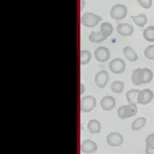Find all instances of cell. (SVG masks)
<instances>
[{"mask_svg": "<svg viewBox=\"0 0 154 154\" xmlns=\"http://www.w3.org/2000/svg\"><path fill=\"white\" fill-rule=\"evenodd\" d=\"M106 142L111 146H119L123 143V136L119 132H111L106 137Z\"/></svg>", "mask_w": 154, "mask_h": 154, "instance_id": "obj_8", "label": "cell"}, {"mask_svg": "<svg viewBox=\"0 0 154 154\" xmlns=\"http://www.w3.org/2000/svg\"><path fill=\"white\" fill-rule=\"evenodd\" d=\"M91 59V54L90 51L84 50V49L80 51V64L82 66L89 64Z\"/></svg>", "mask_w": 154, "mask_h": 154, "instance_id": "obj_23", "label": "cell"}, {"mask_svg": "<svg viewBox=\"0 0 154 154\" xmlns=\"http://www.w3.org/2000/svg\"><path fill=\"white\" fill-rule=\"evenodd\" d=\"M137 1H138V2H139V1H141V0H137Z\"/></svg>", "mask_w": 154, "mask_h": 154, "instance_id": "obj_29", "label": "cell"}, {"mask_svg": "<svg viewBox=\"0 0 154 154\" xmlns=\"http://www.w3.org/2000/svg\"><path fill=\"white\" fill-rule=\"evenodd\" d=\"M117 32L120 36L123 37H129L131 36L134 32V28L132 25L128 23H119L117 26Z\"/></svg>", "mask_w": 154, "mask_h": 154, "instance_id": "obj_12", "label": "cell"}, {"mask_svg": "<svg viewBox=\"0 0 154 154\" xmlns=\"http://www.w3.org/2000/svg\"><path fill=\"white\" fill-rule=\"evenodd\" d=\"M140 90L131 89L126 93V100L128 104H138V96H139Z\"/></svg>", "mask_w": 154, "mask_h": 154, "instance_id": "obj_15", "label": "cell"}, {"mask_svg": "<svg viewBox=\"0 0 154 154\" xmlns=\"http://www.w3.org/2000/svg\"><path fill=\"white\" fill-rule=\"evenodd\" d=\"M96 106V99L93 95H86L80 100V108L84 113H89L93 111Z\"/></svg>", "mask_w": 154, "mask_h": 154, "instance_id": "obj_4", "label": "cell"}, {"mask_svg": "<svg viewBox=\"0 0 154 154\" xmlns=\"http://www.w3.org/2000/svg\"><path fill=\"white\" fill-rule=\"evenodd\" d=\"M123 54L125 56V58L130 61V62H135L138 60V55L137 53L135 52V50L132 47L130 46H124L123 48Z\"/></svg>", "mask_w": 154, "mask_h": 154, "instance_id": "obj_17", "label": "cell"}, {"mask_svg": "<svg viewBox=\"0 0 154 154\" xmlns=\"http://www.w3.org/2000/svg\"><path fill=\"white\" fill-rule=\"evenodd\" d=\"M139 4L144 9H149L152 5V0H141L139 1Z\"/></svg>", "mask_w": 154, "mask_h": 154, "instance_id": "obj_27", "label": "cell"}, {"mask_svg": "<svg viewBox=\"0 0 154 154\" xmlns=\"http://www.w3.org/2000/svg\"><path fill=\"white\" fill-rule=\"evenodd\" d=\"M138 113L137 104H128L122 105L118 109V116L120 119H126L136 116Z\"/></svg>", "mask_w": 154, "mask_h": 154, "instance_id": "obj_1", "label": "cell"}, {"mask_svg": "<svg viewBox=\"0 0 154 154\" xmlns=\"http://www.w3.org/2000/svg\"><path fill=\"white\" fill-rule=\"evenodd\" d=\"M144 151H146V154H154V148H146V147Z\"/></svg>", "mask_w": 154, "mask_h": 154, "instance_id": "obj_28", "label": "cell"}, {"mask_svg": "<svg viewBox=\"0 0 154 154\" xmlns=\"http://www.w3.org/2000/svg\"><path fill=\"white\" fill-rule=\"evenodd\" d=\"M102 19L100 16H97L94 13H85L81 16V23L86 27H94Z\"/></svg>", "mask_w": 154, "mask_h": 154, "instance_id": "obj_2", "label": "cell"}, {"mask_svg": "<svg viewBox=\"0 0 154 154\" xmlns=\"http://www.w3.org/2000/svg\"><path fill=\"white\" fill-rule=\"evenodd\" d=\"M127 14V8L123 4H116L110 11V16L115 20H120L125 18Z\"/></svg>", "mask_w": 154, "mask_h": 154, "instance_id": "obj_3", "label": "cell"}, {"mask_svg": "<svg viewBox=\"0 0 154 154\" xmlns=\"http://www.w3.org/2000/svg\"><path fill=\"white\" fill-rule=\"evenodd\" d=\"M131 81L135 86L143 85V69H136L132 71Z\"/></svg>", "mask_w": 154, "mask_h": 154, "instance_id": "obj_13", "label": "cell"}, {"mask_svg": "<svg viewBox=\"0 0 154 154\" xmlns=\"http://www.w3.org/2000/svg\"><path fill=\"white\" fill-rule=\"evenodd\" d=\"M100 106L104 111H112L116 106V99L113 96L106 95L101 99Z\"/></svg>", "mask_w": 154, "mask_h": 154, "instance_id": "obj_11", "label": "cell"}, {"mask_svg": "<svg viewBox=\"0 0 154 154\" xmlns=\"http://www.w3.org/2000/svg\"><path fill=\"white\" fill-rule=\"evenodd\" d=\"M87 128L91 134H99L101 132V123L97 119H91L89 120Z\"/></svg>", "mask_w": 154, "mask_h": 154, "instance_id": "obj_14", "label": "cell"}, {"mask_svg": "<svg viewBox=\"0 0 154 154\" xmlns=\"http://www.w3.org/2000/svg\"><path fill=\"white\" fill-rule=\"evenodd\" d=\"M109 81V74L106 70H100L94 76V82L99 89H104Z\"/></svg>", "mask_w": 154, "mask_h": 154, "instance_id": "obj_9", "label": "cell"}, {"mask_svg": "<svg viewBox=\"0 0 154 154\" xmlns=\"http://www.w3.org/2000/svg\"><path fill=\"white\" fill-rule=\"evenodd\" d=\"M125 62L120 58H115L109 63V69L115 74L122 73L125 69Z\"/></svg>", "mask_w": 154, "mask_h": 154, "instance_id": "obj_5", "label": "cell"}, {"mask_svg": "<svg viewBox=\"0 0 154 154\" xmlns=\"http://www.w3.org/2000/svg\"><path fill=\"white\" fill-rule=\"evenodd\" d=\"M146 147L154 148V133L149 134L146 139Z\"/></svg>", "mask_w": 154, "mask_h": 154, "instance_id": "obj_26", "label": "cell"}, {"mask_svg": "<svg viewBox=\"0 0 154 154\" xmlns=\"http://www.w3.org/2000/svg\"><path fill=\"white\" fill-rule=\"evenodd\" d=\"M153 97H154V94L151 90H149V89L141 90L138 96V104L147 105L151 102Z\"/></svg>", "mask_w": 154, "mask_h": 154, "instance_id": "obj_6", "label": "cell"}, {"mask_svg": "<svg viewBox=\"0 0 154 154\" xmlns=\"http://www.w3.org/2000/svg\"><path fill=\"white\" fill-rule=\"evenodd\" d=\"M106 40V37L104 35H102L100 32L95 33V32H91L89 35V41L91 42L94 43H98V42H102Z\"/></svg>", "mask_w": 154, "mask_h": 154, "instance_id": "obj_20", "label": "cell"}, {"mask_svg": "<svg viewBox=\"0 0 154 154\" xmlns=\"http://www.w3.org/2000/svg\"><path fill=\"white\" fill-rule=\"evenodd\" d=\"M95 60L99 63H105L109 60L110 58V50L105 46H99L97 47L94 52Z\"/></svg>", "mask_w": 154, "mask_h": 154, "instance_id": "obj_7", "label": "cell"}, {"mask_svg": "<svg viewBox=\"0 0 154 154\" xmlns=\"http://www.w3.org/2000/svg\"><path fill=\"white\" fill-rule=\"evenodd\" d=\"M123 89H124V83L122 81L119 80L114 81L112 85H111V90L115 94H122L123 91Z\"/></svg>", "mask_w": 154, "mask_h": 154, "instance_id": "obj_22", "label": "cell"}, {"mask_svg": "<svg viewBox=\"0 0 154 154\" xmlns=\"http://www.w3.org/2000/svg\"><path fill=\"white\" fill-rule=\"evenodd\" d=\"M143 38L149 42H154V26H148L143 32Z\"/></svg>", "mask_w": 154, "mask_h": 154, "instance_id": "obj_21", "label": "cell"}, {"mask_svg": "<svg viewBox=\"0 0 154 154\" xmlns=\"http://www.w3.org/2000/svg\"><path fill=\"white\" fill-rule=\"evenodd\" d=\"M97 144H96L94 141L91 140H85L81 143V146H80V149L81 151L83 153H87V154H90V153H94L97 150Z\"/></svg>", "mask_w": 154, "mask_h": 154, "instance_id": "obj_10", "label": "cell"}, {"mask_svg": "<svg viewBox=\"0 0 154 154\" xmlns=\"http://www.w3.org/2000/svg\"><path fill=\"white\" fill-rule=\"evenodd\" d=\"M153 79V72L149 69H143V85L150 83Z\"/></svg>", "mask_w": 154, "mask_h": 154, "instance_id": "obj_24", "label": "cell"}, {"mask_svg": "<svg viewBox=\"0 0 154 154\" xmlns=\"http://www.w3.org/2000/svg\"><path fill=\"white\" fill-rule=\"evenodd\" d=\"M143 55L148 60H154V45H150L144 48Z\"/></svg>", "mask_w": 154, "mask_h": 154, "instance_id": "obj_25", "label": "cell"}, {"mask_svg": "<svg viewBox=\"0 0 154 154\" xmlns=\"http://www.w3.org/2000/svg\"><path fill=\"white\" fill-rule=\"evenodd\" d=\"M113 30H114V28H113L112 24L109 23V22H103V23H101V25H100V31L99 32L107 38L110 35H112Z\"/></svg>", "mask_w": 154, "mask_h": 154, "instance_id": "obj_19", "label": "cell"}, {"mask_svg": "<svg viewBox=\"0 0 154 154\" xmlns=\"http://www.w3.org/2000/svg\"><path fill=\"white\" fill-rule=\"evenodd\" d=\"M146 119L143 117H140L132 122L131 129L133 131H140V130L146 126Z\"/></svg>", "mask_w": 154, "mask_h": 154, "instance_id": "obj_18", "label": "cell"}, {"mask_svg": "<svg viewBox=\"0 0 154 154\" xmlns=\"http://www.w3.org/2000/svg\"><path fill=\"white\" fill-rule=\"evenodd\" d=\"M131 19L138 27H143L147 23V17L144 14H139L138 16H131Z\"/></svg>", "mask_w": 154, "mask_h": 154, "instance_id": "obj_16", "label": "cell"}]
</instances>
